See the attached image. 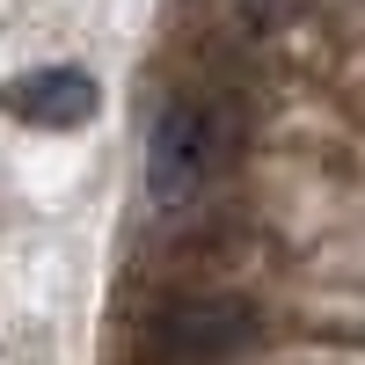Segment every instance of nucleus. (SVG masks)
I'll use <instances>...</instances> for the list:
<instances>
[{
  "label": "nucleus",
  "mask_w": 365,
  "mask_h": 365,
  "mask_svg": "<svg viewBox=\"0 0 365 365\" xmlns=\"http://www.w3.org/2000/svg\"><path fill=\"white\" fill-rule=\"evenodd\" d=\"M263 336V307L249 292H175L139 329L146 365H220Z\"/></svg>",
  "instance_id": "f257e3e1"
},
{
  "label": "nucleus",
  "mask_w": 365,
  "mask_h": 365,
  "mask_svg": "<svg viewBox=\"0 0 365 365\" xmlns=\"http://www.w3.org/2000/svg\"><path fill=\"white\" fill-rule=\"evenodd\" d=\"M227 146H234V125L220 103H205V96L161 103L154 132H146V190H154V205H190L220 175Z\"/></svg>",
  "instance_id": "f03ea898"
},
{
  "label": "nucleus",
  "mask_w": 365,
  "mask_h": 365,
  "mask_svg": "<svg viewBox=\"0 0 365 365\" xmlns=\"http://www.w3.org/2000/svg\"><path fill=\"white\" fill-rule=\"evenodd\" d=\"M0 110L29 132H73L103 110V88H96L88 66H29L0 88Z\"/></svg>",
  "instance_id": "7ed1b4c3"
}]
</instances>
